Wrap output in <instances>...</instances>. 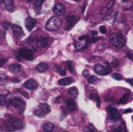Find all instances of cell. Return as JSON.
<instances>
[{"mask_svg":"<svg viewBox=\"0 0 133 132\" xmlns=\"http://www.w3.org/2000/svg\"><path fill=\"white\" fill-rule=\"evenodd\" d=\"M11 28H12V31L15 36H20L21 34H23V30L19 26L13 24L11 26Z\"/></svg>","mask_w":133,"mask_h":132,"instance_id":"9a60e30c","label":"cell"},{"mask_svg":"<svg viewBox=\"0 0 133 132\" xmlns=\"http://www.w3.org/2000/svg\"><path fill=\"white\" fill-rule=\"evenodd\" d=\"M108 111L109 113V117L110 119L114 121V122H118L121 119V116L118 113V109L112 107H108Z\"/></svg>","mask_w":133,"mask_h":132,"instance_id":"8992f818","label":"cell"},{"mask_svg":"<svg viewBox=\"0 0 133 132\" xmlns=\"http://www.w3.org/2000/svg\"><path fill=\"white\" fill-rule=\"evenodd\" d=\"M48 69V66L45 63H40L36 66V70L39 72H44Z\"/></svg>","mask_w":133,"mask_h":132,"instance_id":"ac0fdd59","label":"cell"},{"mask_svg":"<svg viewBox=\"0 0 133 132\" xmlns=\"http://www.w3.org/2000/svg\"><path fill=\"white\" fill-rule=\"evenodd\" d=\"M100 32L103 34H105L107 33V29L104 26H100Z\"/></svg>","mask_w":133,"mask_h":132,"instance_id":"e575fe53","label":"cell"},{"mask_svg":"<svg viewBox=\"0 0 133 132\" xmlns=\"http://www.w3.org/2000/svg\"><path fill=\"white\" fill-rule=\"evenodd\" d=\"M75 47H76V50H82V49H83L85 47L84 44L83 43L79 42V41H76L75 42Z\"/></svg>","mask_w":133,"mask_h":132,"instance_id":"4316f807","label":"cell"},{"mask_svg":"<svg viewBox=\"0 0 133 132\" xmlns=\"http://www.w3.org/2000/svg\"><path fill=\"white\" fill-rule=\"evenodd\" d=\"M132 121H133V116H132Z\"/></svg>","mask_w":133,"mask_h":132,"instance_id":"681fc988","label":"cell"},{"mask_svg":"<svg viewBox=\"0 0 133 132\" xmlns=\"http://www.w3.org/2000/svg\"><path fill=\"white\" fill-rule=\"evenodd\" d=\"M48 44V39L46 37H39L37 40V45L39 47H45Z\"/></svg>","mask_w":133,"mask_h":132,"instance_id":"4fadbf2b","label":"cell"},{"mask_svg":"<svg viewBox=\"0 0 133 132\" xmlns=\"http://www.w3.org/2000/svg\"><path fill=\"white\" fill-rule=\"evenodd\" d=\"M36 23H37V21L32 17H27L25 19V26L28 31H31L35 26Z\"/></svg>","mask_w":133,"mask_h":132,"instance_id":"30bf717a","label":"cell"},{"mask_svg":"<svg viewBox=\"0 0 133 132\" xmlns=\"http://www.w3.org/2000/svg\"><path fill=\"white\" fill-rule=\"evenodd\" d=\"M60 100V96H58L57 98H55V103H59V102H60V100Z\"/></svg>","mask_w":133,"mask_h":132,"instance_id":"7bdbcfd3","label":"cell"},{"mask_svg":"<svg viewBox=\"0 0 133 132\" xmlns=\"http://www.w3.org/2000/svg\"><path fill=\"white\" fill-rule=\"evenodd\" d=\"M9 105H12L14 107H22V106H24L25 105V103L23 102V100L19 97H12V99H10L9 100Z\"/></svg>","mask_w":133,"mask_h":132,"instance_id":"8fae6325","label":"cell"},{"mask_svg":"<svg viewBox=\"0 0 133 132\" xmlns=\"http://www.w3.org/2000/svg\"><path fill=\"white\" fill-rule=\"evenodd\" d=\"M76 22V16L73 15L68 16L65 21V30H70Z\"/></svg>","mask_w":133,"mask_h":132,"instance_id":"ba28073f","label":"cell"},{"mask_svg":"<svg viewBox=\"0 0 133 132\" xmlns=\"http://www.w3.org/2000/svg\"><path fill=\"white\" fill-rule=\"evenodd\" d=\"M127 57L133 61V54H130V53L129 54H127Z\"/></svg>","mask_w":133,"mask_h":132,"instance_id":"ab89813d","label":"cell"},{"mask_svg":"<svg viewBox=\"0 0 133 132\" xmlns=\"http://www.w3.org/2000/svg\"><path fill=\"white\" fill-rule=\"evenodd\" d=\"M55 128V125L51 122H46L43 125V131L44 132H51Z\"/></svg>","mask_w":133,"mask_h":132,"instance_id":"2e32d148","label":"cell"},{"mask_svg":"<svg viewBox=\"0 0 133 132\" xmlns=\"http://www.w3.org/2000/svg\"><path fill=\"white\" fill-rule=\"evenodd\" d=\"M94 72L100 75H106L111 72V66L108 62H104V65L97 64L94 67Z\"/></svg>","mask_w":133,"mask_h":132,"instance_id":"5b68a950","label":"cell"},{"mask_svg":"<svg viewBox=\"0 0 133 132\" xmlns=\"http://www.w3.org/2000/svg\"><path fill=\"white\" fill-rule=\"evenodd\" d=\"M127 82L129 83L131 86H133V79H127Z\"/></svg>","mask_w":133,"mask_h":132,"instance_id":"60d3db41","label":"cell"},{"mask_svg":"<svg viewBox=\"0 0 133 132\" xmlns=\"http://www.w3.org/2000/svg\"><path fill=\"white\" fill-rule=\"evenodd\" d=\"M83 132H97V130L94 126L93 124H88L87 126L84 127Z\"/></svg>","mask_w":133,"mask_h":132,"instance_id":"ffe728a7","label":"cell"},{"mask_svg":"<svg viewBox=\"0 0 133 132\" xmlns=\"http://www.w3.org/2000/svg\"><path fill=\"white\" fill-rule=\"evenodd\" d=\"M40 110L43 113H44L45 114H47L50 113L51 107H50V106L48 103H41V104H40Z\"/></svg>","mask_w":133,"mask_h":132,"instance_id":"d6986e66","label":"cell"},{"mask_svg":"<svg viewBox=\"0 0 133 132\" xmlns=\"http://www.w3.org/2000/svg\"><path fill=\"white\" fill-rule=\"evenodd\" d=\"M132 111H133L132 109H131V108H129V109L125 110L124 111V113H125V114H129V113H131V112H132Z\"/></svg>","mask_w":133,"mask_h":132,"instance_id":"f35d334b","label":"cell"},{"mask_svg":"<svg viewBox=\"0 0 133 132\" xmlns=\"http://www.w3.org/2000/svg\"><path fill=\"white\" fill-rule=\"evenodd\" d=\"M58 85L60 86H69L71 83H72V79L69 77H66V78H63L62 79H60L58 82Z\"/></svg>","mask_w":133,"mask_h":132,"instance_id":"e0dca14e","label":"cell"},{"mask_svg":"<svg viewBox=\"0 0 133 132\" xmlns=\"http://www.w3.org/2000/svg\"><path fill=\"white\" fill-rule=\"evenodd\" d=\"M34 114L35 116L39 117H44V116L45 115V114L43 113L41 110H35L34 111Z\"/></svg>","mask_w":133,"mask_h":132,"instance_id":"83f0119b","label":"cell"},{"mask_svg":"<svg viewBox=\"0 0 133 132\" xmlns=\"http://www.w3.org/2000/svg\"><path fill=\"white\" fill-rule=\"evenodd\" d=\"M65 104H66V107L68 108V110L70 111V112H72L74 110H76V104L75 103V101L73 100H71V99H69L65 101Z\"/></svg>","mask_w":133,"mask_h":132,"instance_id":"5bb4252c","label":"cell"},{"mask_svg":"<svg viewBox=\"0 0 133 132\" xmlns=\"http://www.w3.org/2000/svg\"><path fill=\"white\" fill-rule=\"evenodd\" d=\"M55 71L56 72H58L60 75H65V74H66V72H65V69H62V68H59V67H55Z\"/></svg>","mask_w":133,"mask_h":132,"instance_id":"f1b7e54d","label":"cell"},{"mask_svg":"<svg viewBox=\"0 0 133 132\" xmlns=\"http://www.w3.org/2000/svg\"><path fill=\"white\" fill-rule=\"evenodd\" d=\"M27 2H30V1H32V0H26Z\"/></svg>","mask_w":133,"mask_h":132,"instance_id":"c3c4849f","label":"cell"},{"mask_svg":"<svg viewBox=\"0 0 133 132\" xmlns=\"http://www.w3.org/2000/svg\"><path fill=\"white\" fill-rule=\"evenodd\" d=\"M92 34H93V35H97V32L95 31V30H94V31H92Z\"/></svg>","mask_w":133,"mask_h":132,"instance_id":"ee69618b","label":"cell"},{"mask_svg":"<svg viewBox=\"0 0 133 132\" xmlns=\"http://www.w3.org/2000/svg\"><path fill=\"white\" fill-rule=\"evenodd\" d=\"M2 26H4V28L5 29H8L9 28V26H10V24H9V23H8V22H3L2 23Z\"/></svg>","mask_w":133,"mask_h":132,"instance_id":"74e56055","label":"cell"},{"mask_svg":"<svg viewBox=\"0 0 133 132\" xmlns=\"http://www.w3.org/2000/svg\"><path fill=\"white\" fill-rule=\"evenodd\" d=\"M37 87V82H35V80L30 79H28L26 82H25V83L23 84V88L26 89H29V90H35Z\"/></svg>","mask_w":133,"mask_h":132,"instance_id":"9c48e42d","label":"cell"},{"mask_svg":"<svg viewBox=\"0 0 133 132\" xmlns=\"http://www.w3.org/2000/svg\"><path fill=\"white\" fill-rule=\"evenodd\" d=\"M2 4L5 9L9 12L14 10V0H2Z\"/></svg>","mask_w":133,"mask_h":132,"instance_id":"7c38bea8","label":"cell"},{"mask_svg":"<svg viewBox=\"0 0 133 132\" xmlns=\"http://www.w3.org/2000/svg\"><path fill=\"white\" fill-rule=\"evenodd\" d=\"M6 61H7V59H2L1 61H0V62H1V66H2V65H4V63H5Z\"/></svg>","mask_w":133,"mask_h":132,"instance_id":"b9f144b4","label":"cell"},{"mask_svg":"<svg viewBox=\"0 0 133 132\" xmlns=\"http://www.w3.org/2000/svg\"><path fill=\"white\" fill-rule=\"evenodd\" d=\"M67 65H68V68H69V71H70L71 72H73V68H72V63H71L70 61H69V62L67 63Z\"/></svg>","mask_w":133,"mask_h":132,"instance_id":"8d00e7d4","label":"cell"},{"mask_svg":"<svg viewBox=\"0 0 133 132\" xmlns=\"http://www.w3.org/2000/svg\"><path fill=\"white\" fill-rule=\"evenodd\" d=\"M129 0H123V2H128Z\"/></svg>","mask_w":133,"mask_h":132,"instance_id":"7dc6e473","label":"cell"},{"mask_svg":"<svg viewBox=\"0 0 133 132\" xmlns=\"http://www.w3.org/2000/svg\"><path fill=\"white\" fill-rule=\"evenodd\" d=\"M74 1H76V2H79V1H81V0H74Z\"/></svg>","mask_w":133,"mask_h":132,"instance_id":"bcb514c9","label":"cell"},{"mask_svg":"<svg viewBox=\"0 0 133 132\" xmlns=\"http://www.w3.org/2000/svg\"><path fill=\"white\" fill-rule=\"evenodd\" d=\"M90 98L91 100H95L97 101V107H101V99H100V97L98 96L97 93H91Z\"/></svg>","mask_w":133,"mask_h":132,"instance_id":"603a6c76","label":"cell"},{"mask_svg":"<svg viewBox=\"0 0 133 132\" xmlns=\"http://www.w3.org/2000/svg\"><path fill=\"white\" fill-rule=\"evenodd\" d=\"M110 41L111 44L117 48L120 49L122 48L125 44H126V40L122 33L120 32L114 33L110 35Z\"/></svg>","mask_w":133,"mask_h":132,"instance_id":"6da1fadb","label":"cell"},{"mask_svg":"<svg viewBox=\"0 0 133 132\" xmlns=\"http://www.w3.org/2000/svg\"><path fill=\"white\" fill-rule=\"evenodd\" d=\"M83 77L84 78H87V77H89V75H90V72H89V71L88 70H84L83 72Z\"/></svg>","mask_w":133,"mask_h":132,"instance_id":"d590c367","label":"cell"},{"mask_svg":"<svg viewBox=\"0 0 133 132\" xmlns=\"http://www.w3.org/2000/svg\"><path fill=\"white\" fill-rule=\"evenodd\" d=\"M44 0H37L36 2H35V8L37 9V11H40L41 9V7H42V5L44 4Z\"/></svg>","mask_w":133,"mask_h":132,"instance_id":"d4e9b609","label":"cell"},{"mask_svg":"<svg viewBox=\"0 0 133 132\" xmlns=\"http://www.w3.org/2000/svg\"><path fill=\"white\" fill-rule=\"evenodd\" d=\"M5 101H6V96L5 95H1L0 96V103L2 105H5Z\"/></svg>","mask_w":133,"mask_h":132,"instance_id":"d6a6232c","label":"cell"},{"mask_svg":"<svg viewBox=\"0 0 133 132\" xmlns=\"http://www.w3.org/2000/svg\"><path fill=\"white\" fill-rule=\"evenodd\" d=\"M101 39V37H93L89 39V43H95L98 40H100Z\"/></svg>","mask_w":133,"mask_h":132,"instance_id":"836d02e7","label":"cell"},{"mask_svg":"<svg viewBox=\"0 0 133 132\" xmlns=\"http://www.w3.org/2000/svg\"><path fill=\"white\" fill-rule=\"evenodd\" d=\"M35 52V49L23 47L21 48L18 51V58H23L26 61H31L34 59V53Z\"/></svg>","mask_w":133,"mask_h":132,"instance_id":"3957f363","label":"cell"},{"mask_svg":"<svg viewBox=\"0 0 133 132\" xmlns=\"http://www.w3.org/2000/svg\"><path fill=\"white\" fill-rule=\"evenodd\" d=\"M126 127H125V123L123 122L120 126L115 128L113 129V132H126Z\"/></svg>","mask_w":133,"mask_h":132,"instance_id":"44dd1931","label":"cell"},{"mask_svg":"<svg viewBox=\"0 0 133 132\" xmlns=\"http://www.w3.org/2000/svg\"><path fill=\"white\" fill-rule=\"evenodd\" d=\"M9 69H10V71H11L12 72H13V73H18V72H19V71H20V66H19L18 64H14V65H10Z\"/></svg>","mask_w":133,"mask_h":132,"instance_id":"cb8c5ba5","label":"cell"},{"mask_svg":"<svg viewBox=\"0 0 133 132\" xmlns=\"http://www.w3.org/2000/svg\"><path fill=\"white\" fill-rule=\"evenodd\" d=\"M23 127V122L20 119L16 117L10 118L7 123V129L9 132H12L20 129Z\"/></svg>","mask_w":133,"mask_h":132,"instance_id":"277c9868","label":"cell"},{"mask_svg":"<svg viewBox=\"0 0 133 132\" xmlns=\"http://www.w3.org/2000/svg\"><path fill=\"white\" fill-rule=\"evenodd\" d=\"M69 94L73 97V98H76L79 95V90L76 87H72L69 89Z\"/></svg>","mask_w":133,"mask_h":132,"instance_id":"7402d4cb","label":"cell"},{"mask_svg":"<svg viewBox=\"0 0 133 132\" xmlns=\"http://www.w3.org/2000/svg\"><path fill=\"white\" fill-rule=\"evenodd\" d=\"M53 12L57 16H62L65 12V8L62 3H56L53 7Z\"/></svg>","mask_w":133,"mask_h":132,"instance_id":"52a82bcc","label":"cell"},{"mask_svg":"<svg viewBox=\"0 0 133 132\" xmlns=\"http://www.w3.org/2000/svg\"><path fill=\"white\" fill-rule=\"evenodd\" d=\"M62 23L58 17L53 16L50 18L45 25V29L48 31H55L58 30L61 27Z\"/></svg>","mask_w":133,"mask_h":132,"instance_id":"7a4b0ae2","label":"cell"},{"mask_svg":"<svg viewBox=\"0 0 133 132\" xmlns=\"http://www.w3.org/2000/svg\"><path fill=\"white\" fill-rule=\"evenodd\" d=\"M1 34H2V35H1V37L2 38V37H4V33H3V31H1Z\"/></svg>","mask_w":133,"mask_h":132,"instance_id":"f6af8a7d","label":"cell"},{"mask_svg":"<svg viewBox=\"0 0 133 132\" xmlns=\"http://www.w3.org/2000/svg\"><path fill=\"white\" fill-rule=\"evenodd\" d=\"M17 91L19 93H21L25 98H26V99H29L30 98V96H29V95H28V93H26V92H25L23 89H17Z\"/></svg>","mask_w":133,"mask_h":132,"instance_id":"4dcf8cb0","label":"cell"},{"mask_svg":"<svg viewBox=\"0 0 133 132\" xmlns=\"http://www.w3.org/2000/svg\"><path fill=\"white\" fill-rule=\"evenodd\" d=\"M97 78L95 75H91L90 77H89V79H88V82H89L90 83H94V82H96V81H97Z\"/></svg>","mask_w":133,"mask_h":132,"instance_id":"1f68e13d","label":"cell"},{"mask_svg":"<svg viewBox=\"0 0 133 132\" xmlns=\"http://www.w3.org/2000/svg\"><path fill=\"white\" fill-rule=\"evenodd\" d=\"M129 93H127V94H125V96L119 100V103H121V104H125L127 102H128V100H129Z\"/></svg>","mask_w":133,"mask_h":132,"instance_id":"484cf974","label":"cell"},{"mask_svg":"<svg viewBox=\"0 0 133 132\" xmlns=\"http://www.w3.org/2000/svg\"><path fill=\"white\" fill-rule=\"evenodd\" d=\"M112 78L116 79V80H122L123 79L122 75L119 73H113L112 74Z\"/></svg>","mask_w":133,"mask_h":132,"instance_id":"f546056e","label":"cell"}]
</instances>
